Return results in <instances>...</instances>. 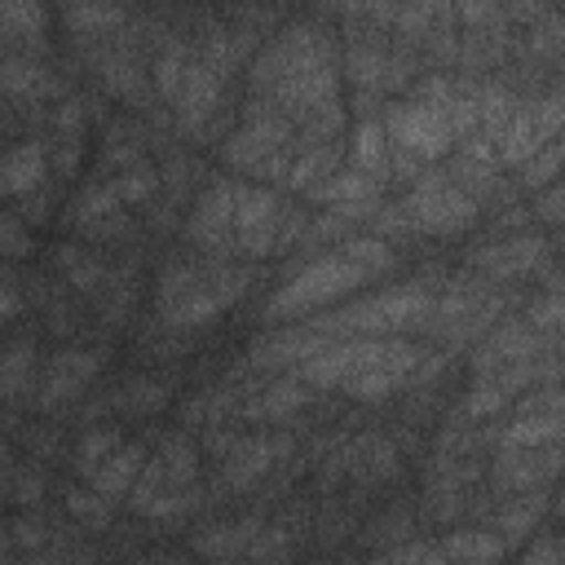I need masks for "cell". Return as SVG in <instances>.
I'll use <instances>...</instances> for the list:
<instances>
[{"label":"cell","mask_w":565,"mask_h":565,"mask_svg":"<svg viewBox=\"0 0 565 565\" xmlns=\"http://www.w3.org/2000/svg\"><path fill=\"white\" fill-rule=\"evenodd\" d=\"M371 278L340 252H322L313 260H291L287 269H278V287L269 291V300H260L256 309V327H287L300 318H313L322 309H331L340 296L366 287Z\"/></svg>","instance_id":"obj_1"},{"label":"cell","mask_w":565,"mask_h":565,"mask_svg":"<svg viewBox=\"0 0 565 565\" xmlns=\"http://www.w3.org/2000/svg\"><path fill=\"white\" fill-rule=\"evenodd\" d=\"M406 221L415 225L419 238H433V243H446V238H459V234H472L486 212L477 199H468L455 181H450V168L446 163H433L406 194H397Z\"/></svg>","instance_id":"obj_2"},{"label":"cell","mask_w":565,"mask_h":565,"mask_svg":"<svg viewBox=\"0 0 565 565\" xmlns=\"http://www.w3.org/2000/svg\"><path fill=\"white\" fill-rule=\"evenodd\" d=\"M110 366V349H93V344H53L44 353L35 393H31V415H49V419H66L88 388L106 375Z\"/></svg>","instance_id":"obj_3"},{"label":"cell","mask_w":565,"mask_h":565,"mask_svg":"<svg viewBox=\"0 0 565 565\" xmlns=\"http://www.w3.org/2000/svg\"><path fill=\"white\" fill-rule=\"evenodd\" d=\"M384 132L393 141V150L415 154L424 163H446L455 154V128L446 119V106L437 102H419V97H397L384 110Z\"/></svg>","instance_id":"obj_4"},{"label":"cell","mask_w":565,"mask_h":565,"mask_svg":"<svg viewBox=\"0 0 565 565\" xmlns=\"http://www.w3.org/2000/svg\"><path fill=\"white\" fill-rule=\"evenodd\" d=\"M234 177H212L194 203H190V216H185V230L181 238L194 243L203 256H216V260H243L238 256V238H234Z\"/></svg>","instance_id":"obj_5"},{"label":"cell","mask_w":565,"mask_h":565,"mask_svg":"<svg viewBox=\"0 0 565 565\" xmlns=\"http://www.w3.org/2000/svg\"><path fill=\"white\" fill-rule=\"evenodd\" d=\"M282 207H287V194L274 185H260V181L234 185V238L243 260H260V265L274 260Z\"/></svg>","instance_id":"obj_6"},{"label":"cell","mask_w":565,"mask_h":565,"mask_svg":"<svg viewBox=\"0 0 565 565\" xmlns=\"http://www.w3.org/2000/svg\"><path fill=\"white\" fill-rule=\"evenodd\" d=\"M269 525L265 512L252 508H234V512H207L185 530V552H194L203 565H221V561H238L252 552V543L260 539V530Z\"/></svg>","instance_id":"obj_7"},{"label":"cell","mask_w":565,"mask_h":565,"mask_svg":"<svg viewBox=\"0 0 565 565\" xmlns=\"http://www.w3.org/2000/svg\"><path fill=\"white\" fill-rule=\"evenodd\" d=\"M552 349H561V340L534 331L521 313H512V318H503V322L463 358V366H468V380H494L499 371H508V366H516V362H530V358H539V353H552Z\"/></svg>","instance_id":"obj_8"},{"label":"cell","mask_w":565,"mask_h":565,"mask_svg":"<svg viewBox=\"0 0 565 565\" xmlns=\"http://www.w3.org/2000/svg\"><path fill=\"white\" fill-rule=\"evenodd\" d=\"M565 472V446H530V450H494L486 486L494 494H525L552 490Z\"/></svg>","instance_id":"obj_9"},{"label":"cell","mask_w":565,"mask_h":565,"mask_svg":"<svg viewBox=\"0 0 565 565\" xmlns=\"http://www.w3.org/2000/svg\"><path fill=\"white\" fill-rule=\"evenodd\" d=\"M419 534H424L419 490L402 486V490H393L388 499H380V503L366 512V521H362L353 547H358V552H393V547H402V543H411V539H419Z\"/></svg>","instance_id":"obj_10"},{"label":"cell","mask_w":565,"mask_h":565,"mask_svg":"<svg viewBox=\"0 0 565 565\" xmlns=\"http://www.w3.org/2000/svg\"><path fill=\"white\" fill-rule=\"evenodd\" d=\"M40 322H18L9 327L4 335V371H0V393H4V406L9 411H26L31 415V393H35V380H40V366H44V353H40Z\"/></svg>","instance_id":"obj_11"},{"label":"cell","mask_w":565,"mask_h":565,"mask_svg":"<svg viewBox=\"0 0 565 565\" xmlns=\"http://www.w3.org/2000/svg\"><path fill=\"white\" fill-rule=\"evenodd\" d=\"M115 384V406L119 419H159L177 393H181V375L177 371H141V366H124L110 375Z\"/></svg>","instance_id":"obj_12"},{"label":"cell","mask_w":565,"mask_h":565,"mask_svg":"<svg viewBox=\"0 0 565 565\" xmlns=\"http://www.w3.org/2000/svg\"><path fill=\"white\" fill-rule=\"evenodd\" d=\"M44 269L57 274L79 300H93L106 287V278H110V252L93 247L84 238H57L44 252Z\"/></svg>","instance_id":"obj_13"},{"label":"cell","mask_w":565,"mask_h":565,"mask_svg":"<svg viewBox=\"0 0 565 565\" xmlns=\"http://www.w3.org/2000/svg\"><path fill=\"white\" fill-rule=\"evenodd\" d=\"M57 9H44L35 0H0V53H57L49 22Z\"/></svg>","instance_id":"obj_14"},{"label":"cell","mask_w":565,"mask_h":565,"mask_svg":"<svg viewBox=\"0 0 565 565\" xmlns=\"http://www.w3.org/2000/svg\"><path fill=\"white\" fill-rule=\"evenodd\" d=\"M552 516V490H525V494H499V508L490 516V530L508 543V552H521L543 521Z\"/></svg>","instance_id":"obj_15"},{"label":"cell","mask_w":565,"mask_h":565,"mask_svg":"<svg viewBox=\"0 0 565 565\" xmlns=\"http://www.w3.org/2000/svg\"><path fill=\"white\" fill-rule=\"evenodd\" d=\"M49 177H53V163H49V141L44 137L13 141L4 150V159H0V190H4L9 203H18L31 190H40Z\"/></svg>","instance_id":"obj_16"},{"label":"cell","mask_w":565,"mask_h":565,"mask_svg":"<svg viewBox=\"0 0 565 565\" xmlns=\"http://www.w3.org/2000/svg\"><path fill=\"white\" fill-rule=\"evenodd\" d=\"M154 437H159V428H150L146 437H128L97 472H93V490L102 494V499H110L115 508H124V499H128V490H132V481L141 477V468H146V459H150V450H154Z\"/></svg>","instance_id":"obj_17"},{"label":"cell","mask_w":565,"mask_h":565,"mask_svg":"<svg viewBox=\"0 0 565 565\" xmlns=\"http://www.w3.org/2000/svg\"><path fill=\"white\" fill-rule=\"evenodd\" d=\"M154 450L163 455V468H168V490H190L203 481V446L190 428L181 424H168L159 428L154 437Z\"/></svg>","instance_id":"obj_18"},{"label":"cell","mask_w":565,"mask_h":565,"mask_svg":"<svg viewBox=\"0 0 565 565\" xmlns=\"http://www.w3.org/2000/svg\"><path fill=\"white\" fill-rule=\"evenodd\" d=\"M53 490H57V508H62L75 525H84L93 539H97V534H106V530L115 525V516H119V512H115V503H110V499H102L88 481L66 477V481H57Z\"/></svg>","instance_id":"obj_19"},{"label":"cell","mask_w":565,"mask_h":565,"mask_svg":"<svg viewBox=\"0 0 565 565\" xmlns=\"http://www.w3.org/2000/svg\"><path fill=\"white\" fill-rule=\"evenodd\" d=\"M128 437H124V424H93V428H79L75 433V446H71V455H66V468H71V477L75 481H93V472L124 446Z\"/></svg>","instance_id":"obj_20"},{"label":"cell","mask_w":565,"mask_h":565,"mask_svg":"<svg viewBox=\"0 0 565 565\" xmlns=\"http://www.w3.org/2000/svg\"><path fill=\"white\" fill-rule=\"evenodd\" d=\"M137 9H124V4H62L57 9V22L66 26L71 44H88V40H102L119 26L132 22Z\"/></svg>","instance_id":"obj_21"},{"label":"cell","mask_w":565,"mask_h":565,"mask_svg":"<svg viewBox=\"0 0 565 565\" xmlns=\"http://www.w3.org/2000/svg\"><path fill=\"white\" fill-rule=\"evenodd\" d=\"M437 543L450 556V565H503L508 556V543L486 525H455Z\"/></svg>","instance_id":"obj_22"},{"label":"cell","mask_w":565,"mask_h":565,"mask_svg":"<svg viewBox=\"0 0 565 565\" xmlns=\"http://www.w3.org/2000/svg\"><path fill=\"white\" fill-rule=\"evenodd\" d=\"M388 154H393V141H388V132H384V119H362V124H353V132H349V168L375 177L380 190H384Z\"/></svg>","instance_id":"obj_23"},{"label":"cell","mask_w":565,"mask_h":565,"mask_svg":"<svg viewBox=\"0 0 565 565\" xmlns=\"http://www.w3.org/2000/svg\"><path fill=\"white\" fill-rule=\"evenodd\" d=\"M53 530H57V512H44V508H18L9 512V525H4V547L26 556V552H44L53 547Z\"/></svg>","instance_id":"obj_24"},{"label":"cell","mask_w":565,"mask_h":565,"mask_svg":"<svg viewBox=\"0 0 565 565\" xmlns=\"http://www.w3.org/2000/svg\"><path fill=\"white\" fill-rule=\"evenodd\" d=\"M516 106H521V93L490 75V79L481 84V93H477V132H486V137L499 146V137H503V128L512 124Z\"/></svg>","instance_id":"obj_25"},{"label":"cell","mask_w":565,"mask_h":565,"mask_svg":"<svg viewBox=\"0 0 565 565\" xmlns=\"http://www.w3.org/2000/svg\"><path fill=\"white\" fill-rule=\"evenodd\" d=\"M335 252H340V256H349L366 278H388V274H397V269H402V252H397L393 243L375 238V234H353V238H344Z\"/></svg>","instance_id":"obj_26"},{"label":"cell","mask_w":565,"mask_h":565,"mask_svg":"<svg viewBox=\"0 0 565 565\" xmlns=\"http://www.w3.org/2000/svg\"><path fill=\"white\" fill-rule=\"evenodd\" d=\"M110 185H115V194L124 199V207H146V203H154V199L163 194V177H159V163H154V159L124 168L119 177H110Z\"/></svg>","instance_id":"obj_27"},{"label":"cell","mask_w":565,"mask_h":565,"mask_svg":"<svg viewBox=\"0 0 565 565\" xmlns=\"http://www.w3.org/2000/svg\"><path fill=\"white\" fill-rule=\"evenodd\" d=\"M521 318H525L534 331H543V335H552V340L565 344V291H534V296L525 300Z\"/></svg>","instance_id":"obj_28"},{"label":"cell","mask_w":565,"mask_h":565,"mask_svg":"<svg viewBox=\"0 0 565 565\" xmlns=\"http://www.w3.org/2000/svg\"><path fill=\"white\" fill-rule=\"evenodd\" d=\"M0 252H4V265H22L35 256V230L13 207L0 212Z\"/></svg>","instance_id":"obj_29"},{"label":"cell","mask_w":565,"mask_h":565,"mask_svg":"<svg viewBox=\"0 0 565 565\" xmlns=\"http://www.w3.org/2000/svg\"><path fill=\"white\" fill-rule=\"evenodd\" d=\"M22 305H31L22 265H4V278H0V322L4 327H18L22 322Z\"/></svg>","instance_id":"obj_30"},{"label":"cell","mask_w":565,"mask_h":565,"mask_svg":"<svg viewBox=\"0 0 565 565\" xmlns=\"http://www.w3.org/2000/svg\"><path fill=\"white\" fill-rule=\"evenodd\" d=\"M221 565H291V561H252V556H238V561H221Z\"/></svg>","instance_id":"obj_31"},{"label":"cell","mask_w":565,"mask_h":565,"mask_svg":"<svg viewBox=\"0 0 565 565\" xmlns=\"http://www.w3.org/2000/svg\"><path fill=\"white\" fill-rule=\"evenodd\" d=\"M561 353H565V344H561Z\"/></svg>","instance_id":"obj_32"}]
</instances>
